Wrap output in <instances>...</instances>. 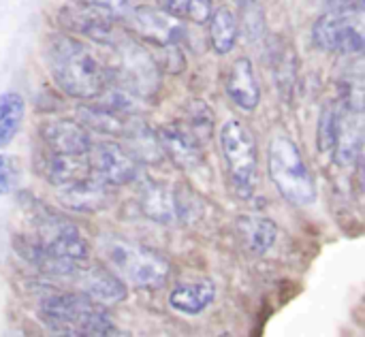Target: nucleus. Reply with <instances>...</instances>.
Wrapping results in <instances>:
<instances>
[{"label": "nucleus", "instance_id": "f257e3e1", "mask_svg": "<svg viewBox=\"0 0 365 337\" xmlns=\"http://www.w3.org/2000/svg\"><path fill=\"white\" fill-rule=\"evenodd\" d=\"M28 231L15 235V250L28 263L53 278H71L73 271L88 261L90 248L79 229L64 216L56 214L38 201L24 207Z\"/></svg>", "mask_w": 365, "mask_h": 337}, {"label": "nucleus", "instance_id": "f03ea898", "mask_svg": "<svg viewBox=\"0 0 365 337\" xmlns=\"http://www.w3.org/2000/svg\"><path fill=\"white\" fill-rule=\"evenodd\" d=\"M47 64L58 88L77 100H94L109 83L107 68L83 43L68 34L47 38Z\"/></svg>", "mask_w": 365, "mask_h": 337}, {"label": "nucleus", "instance_id": "7ed1b4c3", "mask_svg": "<svg viewBox=\"0 0 365 337\" xmlns=\"http://www.w3.org/2000/svg\"><path fill=\"white\" fill-rule=\"evenodd\" d=\"M41 321L60 336H109L115 325L105 306L83 293H51L41 297Z\"/></svg>", "mask_w": 365, "mask_h": 337}, {"label": "nucleus", "instance_id": "20e7f679", "mask_svg": "<svg viewBox=\"0 0 365 337\" xmlns=\"http://www.w3.org/2000/svg\"><path fill=\"white\" fill-rule=\"evenodd\" d=\"M267 171L278 192L297 207L312 205L317 201L314 175L297 147V143L284 135H276L267 152Z\"/></svg>", "mask_w": 365, "mask_h": 337}, {"label": "nucleus", "instance_id": "39448f33", "mask_svg": "<svg viewBox=\"0 0 365 337\" xmlns=\"http://www.w3.org/2000/svg\"><path fill=\"white\" fill-rule=\"evenodd\" d=\"M101 248L107 263L111 265V271H115L124 282H130L137 289H163L171 276V263L163 254L141 244L120 237H107L103 239Z\"/></svg>", "mask_w": 365, "mask_h": 337}, {"label": "nucleus", "instance_id": "423d86ee", "mask_svg": "<svg viewBox=\"0 0 365 337\" xmlns=\"http://www.w3.org/2000/svg\"><path fill=\"white\" fill-rule=\"evenodd\" d=\"M220 150L233 192L240 199H250L259 173V150L252 130L240 120L227 122L220 130Z\"/></svg>", "mask_w": 365, "mask_h": 337}, {"label": "nucleus", "instance_id": "0eeeda50", "mask_svg": "<svg viewBox=\"0 0 365 337\" xmlns=\"http://www.w3.org/2000/svg\"><path fill=\"white\" fill-rule=\"evenodd\" d=\"M364 41V9L357 2L331 6L312 28V43L327 53H361Z\"/></svg>", "mask_w": 365, "mask_h": 337}, {"label": "nucleus", "instance_id": "6e6552de", "mask_svg": "<svg viewBox=\"0 0 365 337\" xmlns=\"http://www.w3.org/2000/svg\"><path fill=\"white\" fill-rule=\"evenodd\" d=\"M118 51V81L133 96H154L160 88V68L154 56L128 36L111 43Z\"/></svg>", "mask_w": 365, "mask_h": 337}, {"label": "nucleus", "instance_id": "1a4fd4ad", "mask_svg": "<svg viewBox=\"0 0 365 337\" xmlns=\"http://www.w3.org/2000/svg\"><path fill=\"white\" fill-rule=\"evenodd\" d=\"M88 162L92 173L109 186L130 184L139 175V160L120 143L101 141L90 145Z\"/></svg>", "mask_w": 365, "mask_h": 337}, {"label": "nucleus", "instance_id": "9d476101", "mask_svg": "<svg viewBox=\"0 0 365 337\" xmlns=\"http://www.w3.org/2000/svg\"><path fill=\"white\" fill-rule=\"evenodd\" d=\"M115 21L118 19L113 15H109L107 11H103L94 4H88V2H79L75 6H64L58 11V24L64 30L88 36L103 45H111L118 38Z\"/></svg>", "mask_w": 365, "mask_h": 337}, {"label": "nucleus", "instance_id": "9b49d317", "mask_svg": "<svg viewBox=\"0 0 365 337\" xmlns=\"http://www.w3.org/2000/svg\"><path fill=\"white\" fill-rule=\"evenodd\" d=\"M364 147V115L361 103L342 100L338 105V133L334 145V160L340 167H353Z\"/></svg>", "mask_w": 365, "mask_h": 337}, {"label": "nucleus", "instance_id": "f8f14e48", "mask_svg": "<svg viewBox=\"0 0 365 337\" xmlns=\"http://www.w3.org/2000/svg\"><path fill=\"white\" fill-rule=\"evenodd\" d=\"M79 289V293H83L86 297L94 299L101 306H113L120 304L122 299H126L128 289L124 284V280L103 267V265H90L88 261H83L71 276Z\"/></svg>", "mask_w": 365, "mask_h": 337}, {"label": "nucleus", "instance_id": "ddd939ff", "mask_svg": "<svg viewBox=\"0 0 365 337\" xmlns=\"http://www.w3.org/2000/svg\"><path fill=\"white\" fill-rule=\"evenodd\" d=\"M38 137L45 150L66 156H86L92 145L88 128L68 118H49L41 122Z\"/></svg>", "mask_w": 365, "mask_h": 337}, {"label": "nucleus", "instance_id": "4468645a", "mask_svg": "<svg viewBox=\"0 0 365 337\" xmlns=\"http://www.w3.org/2000/svg\"><path fill=\"white\" fill-rule=\"evenodd\" d=\"M156 135L163 154L169 156L173 165L180 167L182 171H197L205 162L201 141L186 126L180 124L163 126Z\"/></svg>", "mask_w": 365, "mask_h": 337}, {"label": "nucleus", "instance_id": "2eb2a0df", "mask_svg": "<svg viewBox=\"0 0 365 337\" xmlns=\"http://www.w3.org/2000/svg\"><path fill=\"white\" fill-rule=\"evenodd\" d=\"M135 32L143 36V41L152 45H165V43H180L184 36V26L178 21V17L169 15L167 11H156L148 6H139L128 13L126 17Z\"/></svg>", "mask_w": 365, "mask_h": 337}, {"label": "nucleus", "instance_id": "dca6fc26", "mask_svg": "<svg viewBox=\"0 0 365 337\" xmlns=\"http://www.w3.org/2000/svg\"><path fill=\"white\" fill-rule=\"evenodd\" d=\"M58 192H60L62 203L68 205L71 209H77V212H98L111 203L109 184L98 180L94 173L60 186Z\"/></svg>", "mask_w": 365, "mask_h": 337}, {"label": "nucleus", "instance_id": "f3484780", "mask_svg": "<svg viewBox=\"0 0 365 337\" xmlns=\"http://www.w3.org/2000/svg\"><path fill=\"white\" fill-rule=\"evenodd\" d=\"M36 171L56 188L92 173L88 154L86 156H66V154L49 152L45 147L41 152V158H36Z\"/></svg>", "mask_w": 365, "mask_h": 337}, {"label": "nucleus", "instance_id": "a211bd4d", "mask_svg": "<svg viewBox=\"0 0 365 337\" xmlns=\"http://www.w3.org/2000/svg\"><path fill=\"white\" fill-rule=\"evenodd\" d=\"M225 88L229 98L244 111H255L261 103V85L248 58H240L233 62L225 79Z\"/></svg>", "mask_w": 365, "mask_h": 337}, {"label": "nucleus", "instance_id": "6ab92c4d", "mask_svg": "<svg viewBox=\"0 0 365 337\" xmlns=\"http://www.w3.org/2000/svg\"><path fill=\"white\" fill-rule=\"evenodd\" d=\"M235 233L244 252L252 256H263L272 250L278 239V224L265 216H240Z\"/></svg>", "mask_w": 365, "mask_h": 337}, {"label": "nucleus", "instance_id": "aec40b11", "mask_svg": "<svg viewBox=\"0 0 365 337\" xmlns=\"http://www.w3.org/2000/svg\"><path fill=\"white\" fill-rule=\"evenodd\" d=\"M214 297H216V286L212 280L180 282L171 291L169 304L173 310H178L186 316H195V314H201L205 308H210Z\"/></svg>", "mask_w": 365, "mask_h": 337}, {"label": "nucleus", "instance_id": "412c9836", "mask_svg": "<svg viewBox=\"0 0 365 337\" xmlns=\"http://www.w3.org/2000/svg\"><path fill=\"white\" fill-rule=\"evenodd\" d=\"M94 100H98V98H94ZM79 111H81L86 126L92 130H98L103 135H122L128 118L133 115V113H124V111H120V109H115L103 100L92 103V105H83Z\"/></svg>", "mask_w": 365, "mask_h": 337}, {"label": "nucleus", "instance_id": "4be33fe9", "mask_svg": "<svg viewBox=\"0 0 365 337\" xmlns=\"http://www.w3.org/2000/svg\"><path fill=\"white\" fill-rule=\"evenodd\" d=\"M141 209L158 222L175 220V192L158 182H148L141 190Z\"/></svg>", "mask_w": 365, "mask_h": 337}, {"label": "nucleus", "instance_id": "5701e85b", "mask_svg": "<svg viewBox=\"0 0 365 337\" xmlns=\"http://www.w3.org/2000/svg\"><path fill=\"white\" fill-rule=\"evenodd\" d=\"M210 21V43H212V49L220 56L229 53L235 43H237V19L235 15L227 9V6H220L212 13V17L207 19Z\"/></svg>", "mask_w": 365, "mask_h": 337}, {"label": "nucleus", "instance_id": "b1692460", "mask_svg": "<svg viewBox=\"0 0 365 337\" xmlns=\"http://www.w3.org/2000/svg\"><path fill=\"white\" fill-rule=\"evenodd\" d=\"M26 113V103L17 92L0 94V147H6L17 135Z\"/></svg>", "mask_w": 365, "mask_h": 337}, {"label": "nucleus", "instance_id": "393cba45", "mask_svg": "<svg viewBox=\"0 0 365 337\" xmlns=\"http://www.w3.org/2000/svg\"><path fill=\"white\" fill-rule=\"evenodd\" d=\"M336 133H338V103H329L323 107L319 118V150L323 154H331L336 145Z\"/></svg>", "mask_w": 365, "mask_h": 337}, {"label": "nucleus", "instance_id": "a878e982", "mask_svg": "<svg viewBox=\"0 0 365 337\" xmlns=\"http://www.w3.org/2000/svg\"><path fill=\"white\" fill-rule=\"evenodd\" d=\"M160 47V58H154L160 71H167L171 75H178L186 68V58L180 49V43H165Z\"/></svg>", "mask_w": 365, "mask_h": 337}, {"label": "nucleus", "instance_id": "bb28decb", "mask_svg": "<svg viewBox=\"0 0 365 337\" xmlns=\"http://www.w3.org/2000/svg\"><path fill=\"white\" fill-rule=\"evenodd\" d=\"M212 13H214L212 0H186L182 17H186V19H190L195 24H207Z\"/></svg>", "mask_w": 365, "mask_h": 337}, {"label": "nucleus", "instance_id": "cd10ccee", "mask_svg": "<svg viewBox=\"0 0 365 337\" xmlns=\"http://www.w3.org/2000/svg\"><path fill=\"white\" fill-rule=\"evenodd\" d=\"M17 182V165L15 158L0 154V197L9 195Z\"/></svg>", "mask_w": 365, "mask_h": 337}, {"label": "nucleus", "instance_id": "c85d7f7f", "mask_svg": "<svg viewBox=\"0 0 365 337\" xmlns=\"http://www.w3.org/2000/svg\"><path fill=\"white\" fill-rule=\"evenodd\" d=\"M325 4H329V6H344V4H351V2H355V0H323Z\"/></svg>", "mask_w": 365, "mask_h": 337}, {"label": "nucleus", "instance_id": "c756f323", "mask_svg": "<svg viewBox=\"0 0 365 337\" xmlns=\"http://www.w3.org/2000/svg\"><path fill=\"white\" fill-rule=\"evenodd\" d=\"M240 2H242V4H244V6H250V4H252V2H255V0H240Z\"/></svg>", "mask_w": 365, "mask_h": 337}]
</instances>
